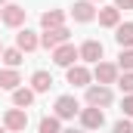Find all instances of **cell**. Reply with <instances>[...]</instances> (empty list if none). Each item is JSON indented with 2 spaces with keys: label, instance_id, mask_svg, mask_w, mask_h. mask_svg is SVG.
Returning a JSON list of instances; mask_svg holds the SVG:
<instances>
[{
  "label": "cell",
  "instance_id": "6da1fadb",
  "mask_svg": "<svg viewBox=\"0 0 133 133\" xmlns=\"http://www.w3.org/2000/svg\"><path fill=\"white\" fill-rule=\"evenodd\" d=\"M25 16H28V9L19 6V3H6V6L0 9V22L9 25V28H19V25L25 22Z\"/></svg>",
  "mask_w": 133,
  "mask_h": 133
},
{
  "label": "cell",
  "instance_id": "7a4b0ae2",
  "mask_svg": "<svg viewBox=\"0 0 133 133\" xmlns=\"http://www.w3.org/2000/svg\"><path fill=\"white\" fill-rule=\"evenodd\" d=\"M3 127L9 133H22L28 127V111H25V108H9V111L3 115Z\"/></svg>",
  "mask_w": 133,
  "mask_h": 133
},
{
  "label": "cell",
  "instance_id": "3957f363",
  "mask_svg": "<svg viewBox=\"0 0 133 133\" xmlns=\"http://www.w3.org/2000/svg\"><path fill=\"white\" fill-rule=\"evenodd\" d=\"M68 28L62 25V28H50V31L40 34V46H46V50H56V46H62V43H68Z\"/></svg>",
  "mask_w": 133,
  "mask_h": 133
},
{
  "label": "cell",
  "instance_id": "277c9868",
  "mask_svg": "<svg viewBox=\"0 0 133 133\" xmlns=\"http://www.w3.org/2000/svg\"><path fill=\"white\" fill-rule=\"evenodd\" d=\"M74 59H81L77 50H74V43H62V46L53 50V62H56L59 68H71V65H74Z\"/></svg>",
  "mask_w": 133,
  "mask_h": 133
},
{
  "label": "cell",
  "instance_id": "5b68a950",
  "mask_svg": "<svg viewBox=\"0 0 133 133\" xmlns=\"http://www.w3.org/2000/svg\"><path fill=\"white\" fill-rule=\"evenodd\" d=\"M74 115H81V105L74 96H59L56 99V118L59 121H68V118H74Z\"/></svg>",
  "mask_w": 133,
  "mask_h": 133
},
{
  "label": "cell",
  "instance_id": "8992f818",
  "mask_svg": "<svg viewBox=\"0 0 133 133\" xmlns=\"http://www.w3.org/2000/svg\"><path fill=\"white\" fill-rule=\"evenodd\" d=\"M87 102L93 105V108H105V105H111V87H87Z\"/></svg>",
  "mask_w": 133,
  "mask_h": 133
},
{
  "label": "cell",
  "instance_id": "52a82bcc",
  "mask_svg": "<svg viewBox=\"0 0 133 133\" xmlns=\"http://www.w3.org/2000/svg\"><path fill=\"white\" fill-rule=\"evenodd\" d=\"M93 77L99 81L102 87H108V84H115V81H118V65H111V62H96Z\"/></svg>",
  "mask_w": 133,
  "mask_h": 133
},
{
  "label": "cell",
  "instance_id": "ba28073f",
  "mask_svg": "<svg viewBox=\"0 0 133 133\" xmlns=\"http://www.w3.org/2000/svg\"><path fill=\"white\" fill-rule=\"evenodd\" d=\"M102 53H105V50H102L99 40H84V43H81V50H77V56H81L84 62H93V65L102 59Z\"/></svg>",
  "mask_w": 133,
  "mask_h": 133
},
{
  "label": "cell",
  "instance_id": "9c48e42d",
  "mask_svg": "<svg viewBox=\"0 0 133 133\" xmlns=\"http://www.w3.org/2000/svg\"><path fill=\"white\" fill-rule=\"evenodd\" d=\"M81 124H84L87 130H99L102 124H105L102 108H93V105H90V108H84V111H81Z\"/></svg>",
  "mask_w": 133,
  "mask_h": 133
},
{
  "label": "cell",
  "instance_id": "30bf717a",
  "mask_svg": "<svg viewBox=\"0 0 133 133\" xmlns=\"http://www.w3.org/2000/svg\"><path fill=\"white\" fill-rule=\"evenodd\" d=\"M16 46H19L22 53H34V50L40 46V37L34 31H28V28H22V31L16 34Z\"/></svg>",
  "mask_w": 133,
  "mask_h": 133
},
{
  "label": "cell",
  "instance_id": "8fae6325",
  "mask_svg": "<svg viewBox=\"0 0 133 133\" xmlns=\"http://www.w3.org/2000/svg\"><path fill=\"white\" fill-rule=\"evenodd\" d=\"M71 16H74V22H93V19H96V9H93L90 0H77V3L71 6Z\"/></svg>",
  "mask_w": 133,
  "mask_h": 133
},
{
  "label": "cell",
  "instance_id": "7c38bea8",
  "mask_svg": "<svg viewBox=\"0 0 133 133\" xmlns=\"http://www.w3.org/2000/svg\"><path fill=\"white\" fill-rule=\"evenodd\" d=\"M96 16H99L102 28H118V25H121V9H115V6H102Z\"/></svg>",
  "mask_w": 133,
  "mask_h": 133
},
{
  "label": "cell",
  "instance_id": "4fadbf2b",
  "mask_svg": "<svg viewBox=\"0 0 133 133\" xmlns=\"http://www.w3.org/2000/svg\"><path fill=\"white\" fill-rule=\"evenodd\" d=\"M40 25H43V31L62 28V25H65V12H62V9H46V12L40 16Z\"/></svg>",
  "mask_w": 133,
  "mask_h": 133
},
{
  "label": "cell",
  "instance_id": "5bb4252c",
  "mask_svg": "<svg viewBox=\"0 0 133 133\" xmlns=\"http://www.w3.org/2000/svg\"><path fill=\"white\" fill-rule=\"evenodd\" d=\"M115 40H118L121 50H130V46H133V22L118 25V28H115Z\"/></svg>",
  "mask_w": 133,
  "mask_h": 133
},
{
  "label": "cell",
  "instance_id": "9a60e30c",
  "mask_svg": "<svg viewBox=\"0 0 133 133\" xmlns=\"http://www.w3.org/2000/svg\"><path fill=\"white\" fill-rule=\"evenodd\" d=\"M90 77H93V74H90L84 65H71L68 68V84H71V87H87Z\"/></svg>",
  "mask_w": 133,
  "mask_h": 133
},
{
  "label": "cell",
  "instance_id": "2e32d148",
  "mask_svg": "<svg viewBox=\"0 0 133 133\" xmlns=\"http://www.w3.org/2000/svg\"><path fill=\"white\" fill-rule=\"evenodd\" d=\"M50 87H53V74L50 71H34L31 74V90L34 93H46Z\"/></svg>",
  "mask_w": 133,
  "mask_h": 133
},
{
  "label": "cell",
  "instance_id": "e0dca14e",
  "mask_svg": "<svg viewBox=\"0 0 133 133\" xmlns=\"http://www.w3.org/2000/svg\"><path fill=\"white\" fill-rule=\"evenodd\" d=\"M19 84H22V74L16 68H3L0 71V87L3 90H19Z\"/></svg>",
  "mask_w": 133,
  "mask_h": 133
},
{
  "label": "cell",
  "instance_id": "ac0fdd59",
  "mask_svg": "<svg viewBox=\"0 0 133 133\" xmlns=\"http://www.w3.org/2000/svg\"><path fill=\"white\" fill-rule=\"evenodd\" d=\"M31 102H34V90H28V87L12 90V105H16V108H28Z\"/></svg>",
  "mask_w": 133,
  "mask_h": 133
},
{
  "label": "cell",
  "instance_id": "d6986e66",
  "mask_svg": "<svg viewBox=\"0 0 133 133\" xmlns=\"http://www.w3.org/2000/svg\"><path fill=\"white\" fill-rule=\"evenodd\" d=\"M0 56H3V62H6V68H19V65H22V59H25V53H22L19 46H12V50H3Z\"/></svg>",
  "mask_w": 133,
  "mask_h": 133
},
{
  "label": "cell",
  "instance_id": "ffe728a7",
  "mask_svg": "<svg viewBox=\"0 0 133 133\" xmlns=\"http://www.w3.org/2000/svg\"><path fill=\"white\" fill-rule=\"evenodd\" d=\"M40 133H62V127H59V118L56 115H50V118H40V127H37Z\"/></svg>",
  "mask_w": 133,
  "mask_h": 133
},
{
  "label": "cell",
  "instance_id": "44dd1931",
  "mask_svg": "<svg viewBox=\"0 0 133 133\" xmlns=\"http://www.w3.org/2000/svg\"><path fill=\"white\" fill-rule=\"evenodd\" d=\"M118 68L121 71H133V50H121L118 53Z\"/></svg>",
  "mask_w": 133,
  "mask_h": 133
},
{
  "label": "cell",
  "instance_id": "7402d4cb",
  "mask_svg": "<svg viewBox=\"0 0 133 133\" xmlns=\"http://www.w3.org/2000/svg\"><path fill=\"white\" fill-rule=\"evenodd\" d=\"M115 84H118V87H121V90L130 96V93H133V71H124V77H118Z\"/></svg>",
  "mask_w": 133,
  "mask_h": 133
},
{
  "label": "cell",
  "instance_id": "603a6c76",
  "mask_svg": "<svg viewBox=\"0 0 133 133\" xmlns=\"http://www.w3.org/2000/svg\"><path fill=\"white\" fill-rule=\"evenodd\" d=\"M121 111H124L127 118H133V93H130V96H124V99H121Z\"/></svg>",
  "mask_w": 133,
  "mask_h": 133
},
{
  "label": "cell",
  "instance_id": "cb8c5ba5",
  "mask_svg": "<svg viewBox=\"0 0 133 133\" xmlns=\"http://www.w3.org/2000/svg\"><path fill=\"white\" fill-rule=\"evenodd\" d=\"M115 133H133V124H130V118L118 121V124H115Z\"/></svg>",
  "mask_w": 133,
  "mask_h": 133
},
{
  "label": "cell",
  "instance_id": "d4e9b609",
  "mask_svg": "<svg viewBox=\"0 0 133 133\" xmlns=\"http://www.w3.org/2000/svg\"><path fill=\"white\" fill-rule=\"evenodd\" d=\"M115 9H133V0H115Z\"/></svg>",
  "mask_w": 133,
  "mask_h": 133
},
{
  "label": "cell",
  "instance_id": "484cf974",
  "mask_svg": "<svg viewBox=\"0 0 133 133\" xmlns=\"http://www.w3.org/2000/svg\"><path fill=\"white\" fill-rule=\"evenodd\" d=\"M6 3H9V0H0V9H3V6H6Z\"/></svg>",
  "mask_w": 133,
  "mask_h": 133
},
{
  "label": "cell",
  "instance_id": "4316f807",
  "mask_svg": "<svg viewBox=\"0 0 133 133\" xmlns=\"http://www.w3.org/2000/svg\"><path fill=\"white\" fill-rule=\"evenodd\" d=\"M0 133H9V130H6V127H3V124H0Z\"/></svg>",
  "mask_w": 133,
  "mask_h": 133
},
{
  "label": "cell",
  "instance_id": "83f0119b",
  "mask_svg": "<svg viewBox=\"0 0 133 133\" xmlns=\"http://www.w3.org/2000/svg\"><path fill=\"white\" fill-rule=\"evenodd\" d=\"M62 133H81V130H62Z\"/></svg>",
  "mask_w": 133,
  "mask_h": 133
},
{
  "label": "cell",
  "instance_id": "f1b7e54d",
  "mask_svg": "<svg viewBox=\"0 0 133 133\" xmlns=\"http://www.w3.org/2000/svg\"><path fill=\"white\" fill-rule=\"evenodd\" d=\"M0 53H3V43H0Z\"/></svg>",
  "mask_w": 133,
  "mask_h": 133
},
{
  "label": "cell",
  "instance_id": "f546056e",
  "mask_svg": "<svg viewBox=\"0 0 133 133\" xmlns=\"http://www.w3.org/2000/svg\"><path fill=\"white\" fill-rule=\"evenodd\" d=\"M90 3H96V0H90Z\"/></svg>",
  "mask_w": 133,
  "mask_h": 133
}]
</instances>
